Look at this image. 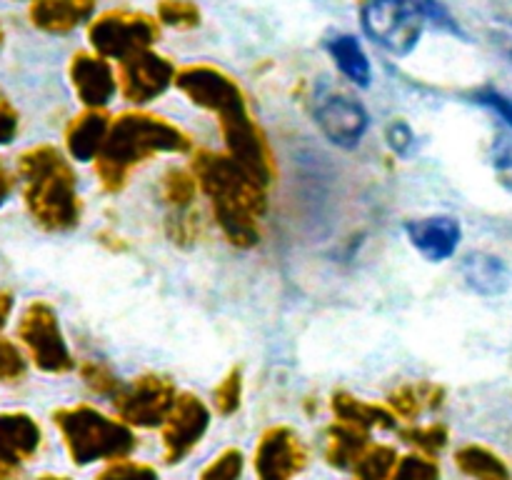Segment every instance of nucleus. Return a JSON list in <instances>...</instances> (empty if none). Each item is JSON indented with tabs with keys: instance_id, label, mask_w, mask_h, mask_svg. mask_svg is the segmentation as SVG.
Segmentation results:
<instances>
[{
	"instance_id": "obj_16",
	"label": "nucleus",
	"mask_w": 512,
	"mask_h": 480,
	"mask_svg": "<svg viewBox=\"0 0 512 480\" xmlns=\"http://www.w3.org/2000/svg\"><path fill=\"white\" fill-rule=\"evenodd\" d=\"M460 273L463 280L485 298H495V295L508 293L512 285V270L503 258L485 250H473L460 260Z\"/></svg>"
},
{
	"instance_id": "obj_42",
	"label": "nucleus",
	"mask_w": 512,
	"mask_h": 480,
	"mask_svg": "<svg viewBox=\"0 0 512 480\" xmlns=\"http://www.w3.org/2000/svg\"><path fill=\"white\" fill-rule=\"evenodd\" d=\"M13 193V175L5 170V165L0 163V205L8 200V195Z\"/></svg>"
},
{
	"instance_id": "obj_34",
	"label": "nucleus",
	"mask_w": 512,
	"mask_h": 480,
	"mask_svg": "<svg viewBox=\"0 0 512 480\" xmlns=\"http://www.w3.org/2000/svg\"><path fill=\"white\" fill-rule=\"evenodd\" d=\"M473 100L483 105V108L493 110L508 128H512V98H508V95L495 88H478L473 93Z\"/></svg>"
},
{
	"instance_id": "obj_22",
	"label": "nucleus",
	"mask_w": 512,
	"mask_h": 480,
	"mask_svg": "<svg viewBox=\"0 0 512 480\" xmlns=\"http://www.w3.org/2000/svg\"><path fill=\"white\" fill-rule=\"evenodd\" d=\"M445 390L435 383H413L393 390L388 398V408L393 410L395 418H403L413 423L428 410H435L443 405Z\"/></svg>"
},
{
	"instance_id": "obj_30",
	"label": "nucleus",
	"mask_w": 512,
	"mask_h": 480,
	"mask_svg": "<svg viewBox=\"0 0 512 480\" xmlns=\"http://www.w3.org/2000/svg\"><path fill=\"white\" fill-rule=\"evenodd\" d=\"M213 398L220 415H233L240 408V398H243V375H240V368H233L220 380Z\"/></svg>"
},
{
	"instance_id": "obj_6",
	"label": "nucleus",
	"mask_w": 512,
	"mask_h": 480,
	"mask_svg": "<svg viewBox=\"0 0 512 480\" xmlns=\"http://www.w3.org/2000/svg\"><path fill=\"white\" fill-rule=\"evenodd\" d=\"M18 338L28 350L35 368L43 373L63 375L75 368L73 355L65 343L63 330H60L58 315H55L53 305H48L45 300H33L25 308L18 323Z\"/></svg>"
},
{
	"instance_id": "obj_10",
	"label": "nucleus",
	"mask_w": 512,
	"mask_h": 480,
	"mask_svg": "<svg viewBox=\"0 0 512 480\" xmlns=\"http://www.w3.org/2000/svg\"><path fill=\"white\" fill-rule=\"evenodd\" d=\"M178 88L200 108L213 110L220 123L245 113L243 93L223 73L210 68H188L178 75Z\"/></svg>"
},
{
	"instance_id": "obj_32",
	"label": "nucleus",
	"mask_w": 512,
	"mask_h": 480,
	"mask_svg": "<svg viewBox=\"0 0 512 480\" xmlns=\"http://www.w3.org/2000/svg\"><path fill=\"white\" fill-rule=\"evenodd\" d=\"M28 370V360H25L23 350L8 338H0V380L5 383H15Z\"/></svg>"
},
{
	"instance_id": "obj_21",
	"label": "nucleus",
	"mask_w": 512,
	"mask_h": 480,
	"mask_svg": "<svg viewBox=\"0 0 512 480\" xmlns=\"http://www.w3.org/2000/svg\"><path fill=\"white\" fill-rule=\"evenodd\" d=\"M333 413L338 415L340 423L355 425L360 430H390L395 428V415L390 408L383 405L368 403V400H360L350 393H335L333 395Z\"/></svg>"
},
{
	"instance_id": "obj_7",
	"label": "nucleus",
	"mask_w": 512,
	"mask_h": 480,
	"mask_svg": "<svg viewBox=\"0 0 512 480\" xmlns=\"http://www.w3.org/2000/svg\"><path fill=\"white\" fill-rule=\"evenodd\" d=\"M178 390L163 375H140L133 383L120 385L113 395V405L118 410V418L128 423L130 428H158L165 425L168 415L173 413Z\"/></svg>"
},
{
	"instance_id": "obj_24",
	"label": "nucleus",
	"mask_w": 512,
	"mask_h": 480,
	"mask_svg": "<svg viewBox=\"0 0 512 480\" xmlns=\"http://www.w3.org/2000/svg\"><path fill=\"white\" fill-rule=\"evenodd\" d=\"M455 463L473 480H510V470L503 463V458L495 455L493 450L483 448V445H465V448H460L455 453Z\"/></svg>"
},
{
	"instance_id": "obj_37",
	"label": "nucleus",
	"mask_w": 512,
	"mask_h": 480,
	"mask_svg": "<svg viewBox=\"0 0 512 480\" xmlns=\"http://www.w3.org/2000/svg\"><path fill=\"white\" fill-rule=\"evenodd\" d=\"M388 145L398 155L413 153L415 135H413V130H410V125L403 123V120H395V123L388 128Z\"/></svg>"
},
{
	"instance_id": "obj_11",
	"label": "nucleus",
	"mask_w": 512,
	"mask_h": 480,
	"mask_svg": "<svg viewBox=\"0 0 512 480\" xmlns=\"http://www.w3.org/2000/svg\"><path fill=\"white\" fill-rule=\"evenodd\" d=\"M153 38V25L145 18H130V15H105L90 28V40L95 48L120 60H128L130 55L145 50Z\"/></svg>"
},
{
	"instance_id": "obj_23",
	"label": "nucleus",
	"mask_w": 512,
	"mask_h": 480,
	"mask_svg": "<svg viewBox=\"0 0 512 480\" xmlns=\"http://www.w3.org/2000/svg\"><path fill=\"white\" fill-rule=\"evenodd\" d=\"M328 53L333 55L338 68L343 70L355 85H363V88L370 85V78H373L370 60L353 35H335L333 40H328Z\"/></svg>"
},
{
	"instance_id": "obj_40",
	"label": "nucleus",
	"mask_w": 512,
	"mask_h": 480,
	"mask_svg": "<svg viewBox=\"0 0 512 480\" xmlns=\"http://www.w3.org/2000/svg\"><path fill=\"white\" fill-rule=\"evenodd\" d=\"M495 168H498L500 183L512 193V150L503 148L500 153H495Z\"/></svg>"
},
{
	"instance_id": "obj_9",
	"label": "nucleus",
	"mask_w": 512,
	"mask_h": 480,
	"mask_svg": "<svg viewBox=\"0 0 512 480\" xmlns=\"http://www.w3.org/2000/svg\"><path fill=\"white\" fill-rule=\"evenodd\" d=\"M210 425V410L195 395L183 393L175 400L173 413L168 415L163 425V448L165 463L175 465L193 453L195 445L203 440L205 430Z\"/></svg>"
},
{
	"instance_id": "obj_28",
	"label": "nucleus",
	"mask_w": 512,
	"mask_h": 480,
	"mask_svg": "<svg viewBox=\"0 0 512 480\" xmlns=\"http://www.w3.org/2000/svg\"><path fill=\"white\" fill-rule=\"evenodd\" d=\"M390 480H440V468L430 455L410 453L398 460Z\"/></svg>"
},
{
	"instance_id": "obj_29",
	"label": "nucleus",
	"mask_w": 512,
	"mask_h": 480,
	"mask_svg": "<svg viewBox=\"0 0 512 480\" xmlns=\"http://www.w3.org/2000/svg\"><path fill=\"white\" fill-rule=\"evenodd\" d=\"M245 458L240 450L228 448L200 473L198 480H240L243 478Z\"/></svg>"
},
{
	"instance_id": "obj_1",
	"label": "nucleus",
	"mask_w": 512,
	"mask_h": 480,
	"mask_svg": "<svg viewBox=\"0 0 512 480\" xmlns=\"http://www.w3.org/2000/svg\"><path fill=\"white\" fill-rule=\"evenodd\" d=\"M198 188L213 203V213L225 238L238 248H253L260 240L258 215L265 213V188L255 183L230 155L200 150L193 160Z\"/></svg>"
},
{
	"instance_id": "obj_38",
	"label": "nucleus",
	"mask_w": 512,
	"mask_h": 480,
	"mask_svg": "<svg viewBox=\"0 0 512 480\" xmlns=\"http://www.w3.org/2000/svg\"><path fill=\"white\" fill-rule=\"evenodd\" d=\"M490 43L512 68V20H495L493 28H490Z\"/></svg>"
},
{
	"instance_id": "obj_43",
	"label": "nucleus",
	"mask_w": 512,
	"mask_h": 480,
	"mask_svg": "<svg viewBox=\"0 0 512 480\" xmlns=\"http://www.w3.org/2000/svg\"><path fill=\"white\" fill-rule=\"evenodd\" d=\"M38 480H70V478H63V475H40Z\"/></svg>"
},
{
	"instance_id": "obj_26",
	"label": "nucleus",
	"mask_w": 512,
	"mask_h": 480,
	"mask_svg": "<svg viewBox=\"0 0 512 480\" xmlns=\"http://www.w3.org/2000/svg\"><path fill=\"white\" fill-rule=\"evenodd\" d=\"M195 193H198V180H195L193 173L188 170L173 168L165 173L163 178V198L165 203L173 205L178 213L188 210L193 205Z\"/></svg>"
},
{
	"instance_id": "obj_39",
	"label": "nucleus",
	"mask_w": 512,
	"mask_h": 480,
	"mask_svg": "<svg viewBox=\"0 0 512 480\" xmlns=\"http://www.w3.org/2000/svg\"><path fill=\"white\" fill-rule=\"evenodd\" d=\"M415 3H418L420 8H423V13L428 15L430 20H435V23H440V25H443V28L455 30V33H458V30H460L458 25H455L453 20H450V15L445 13V8L438 3V0H415Z\"/></svg>"
},
{
	"instance_id": "obj_4",
	"label": "nucleus",
	"mask_w": 512,
	"mask_h": 480,
	"mask_svg": "<svg viewBox=\"0 0 512 480\" xmlns=\"http://www.w3.org/2000/svg\"><path fill=\"white\" fill-rule=\"evenodd\" d=\"M53 423L58 425L75 465H90L98 460L113 463V460L128 458L138 445L128 423L108 418L93 405H70V408L55 410Z\"/></svg>"
},
{
	"instance_id": "obj_12",
	"label": "nucleus",
	"mask_w": 512,
	"mask_h": 480,
	"mask_svg": "<svg viewBox=\"0 0 512 480\" xmlns=\"http://www.w3.org/2000/svg\"><path fill=\"white\" fill-rule=\"evenodd\" d=\"M40 425L28 413H0V480H15L40 448Z\"/></svg>"
},
{
	"instance_id": "obj_27",
	"label": "nucleus",
	"mask_w": 512,
	"mask_h": 480,
	"mask_svg": "<svg viewBox=\"0 0 512 480\" xmlns=\"http://www.w3.org/2000/svg\"><path fill=\"white\" fill-rule=\"evenodd\" d=\"M400 435H403L405 443L413 445L418 453L430 455V458H435V455L448 445V428H445L443 423L413 425V428L400 430Z\"/></svg>"
},
{
	"instance_id": "obj_13",
	"label": "nucleus",
	"mask_w": 512,
	"mask_h": 480,
	"mask_svg": "<svg viewBox=\"0 0 512 480\" xmlns=\"http://www.w3.org/2000/svg\"><path fill=\"white\" fill-rule=\"evenodd\" d=\"M320 130L330 143L340 148H355L368 130V113L360 103L345 98V95H330L315 110Z\"/></svg>"
},
{
	"instance_id": "obj_35",
	"label": "nucleus",
	"mask_w": 512,
	"mask_h": 480,
	"mask_svg": "<svg viewBox=\"0 0 512 480\" xmlns=\"http://www.w3.org/2000/svg\"><path fill=\"white\" fill-rule=\"evenodd\" d=\"M160 15H163L165 23L180 25V28H188V25L198 23V10L190 3H185V0H170V3H165Z\"/></svg>"
},
{
	"instance_id": "obj_31",
	"label": "nucleus",
	"mask_w": 512,
	"mask_h": 480,
	"mask_svg": "<svg viewBox=\"0 0 512 480\" xmlns=\"http://www.w3.org/2000/svg\"><path fill=\"white\" fill-rule=\"evenodd\" d=\"M98 480H158V473L138 460L120 458L105 465L98 473Z\"/></svg>"
},
{
	"instance_id": "obj_3",
	"label": "nucleus",
	"mask_w": 512,
	"mask_h": 480,
	"mask_svg": "<svg viewBox=\"0 0 512 480\" xmlns=\"http://www.w3.org/2000/svg\"><path fill=\"white\" fill-rule=\"evenodd\" d=\"M190 138L158 115L128 113L110 125L103 153L95 160L105 190H120L130 170L158 153H188Z\"/></svg>"
},
{
	"instance_id": "obj_44",
	"label": "nucleus",
	"mask_w": 512,
	"mask_h": 480,
	"mask_svg": "<svg viewBox=\"0 0 512 480\" xmlns=\"http://www.w3.org/2000/svg\"><path fill=\"white\" fill-rule=\"evenodd\" d=\"M3 40H5V33H3V25H0V48H3Z\"/></svg>"
},
{
	"instance_id": "obj_19",
	"label": "nucleus",
	"mask_w": 512,
	"mask_h": 480,
	"mask_svg": "<svg viewBox=\"0 0 512 480\" xmlns=\"http://www.w3.org/2000/svg\"><path fill=\"white\" fill-rule=\"evenodd\" d=\"M93 10V0H33L30 20L45 33H68Z\"/></svg>"
},
{
	"instance_id": "obj_5",
	"label": "nucleus",
	"mask_w": 512,
	"mask_h": 480,
	"mask_svg": "<svg viewBox=\"0 0 512 480\" xmlns=\"http://www.w3.org/2000/svg\"><path fill=\"white\" fill-rule=\"evenodd\" d=\"M360 20L365 35L380 48L393 55H408L418 45L428 15L415 0H365Z\"/></svg>"
},
{
	"instance_id": "obj_15",
	"label": "nucleus",
	"mask_w": 512,
	"mask_h": 480,
	"mask_svg": "<svg viewBox=\"0 0 512 480\" xmlns=\"http://www.w3.org/2000/svg\"><path fill=\"white\" fill-rule=\"evenodd\" d=\"M405 233H408L410 243L420 255H425L433 263H440V260H448L458 250L463 230H460V223L455 218L433 215V218L410 220L405 225Z\"/></svg>"
},
{
	"instance_id": "obj_2",
	"label": "nucleus",
	"mask_w": 512,
	"mask_h": 480,
	"mask_svg": "<svg viewBox=\"0 0 512 480\" xmlns=\"http://www.w3.org/2000/svg\"><path fill=\"white\" fill-rule=\"evenodd\" d=\"M25 208L40 228L68 233L80 223V198L75 173L53 145H35L18 158Z\"/></svg>"
},
{
	"instance_id": "obj_33",
	"label": "nucleus",
	"mask_w": 512,
	"mask_h": 480,
	"mask_svg": "<svg viewBox=\"0 0 512 480\" xmlns=\"http://www.w3.org/2000/svg\"><path fill=\"white\" fill-rule=\"evenodd\" d=\"M80 375H83L85 385L100 395H115L120 390L118 378L110 373L108 365L98 363V360H90V363L80 365Z\"/></svg>"
},
{
	"instance_id": "obj_17",
	"label": "nucleus",
	"mask_w": 512,
	"mask_h": 480,
	"mask_svg": "<svg viewBox=\"0 0 512 480\" xmlns=\"http://www.w3.org/2000/svg\"><path fill=\"white\" fill-rule=\"evenodd\" d=\"M70 78H73L75 93L90 110H100L113 100L115 78L103 58L75 55L73 65H70Z\"/></svg>"
},
{
	"instance_id": "obj_20",
	"label": "nucleus",
	"mask_w": 512,
	"mask_h": 480,
	"mask_svg": "<svg viewBox=\"0 0 512 480\" xmlns=\"http://www.w3.org/2000/svg\"><path fill=\"white\" fill-rule=\"evenodd\" d=\"M370 448V433L348 423H335L328 428V445H325V458L333 468L355 470L365 450Z\"/></svg>"
},
{
	"instance_id": "obj_18",
	"label": "nucleus",
	"mask_w": 512,
	"mask_h": 480,
	"mask_svg": "<svg viewBox=\"0 0 512 480\" xmlns=\"http://www.w3.org/2000/svg\"><path fill=\"white\" fill-rule=\"evenodd\" d=\"M110 123L108 115L103 110H85L83 115L73 120L65 130V145H68V153L73 155L80 163H88V160H98V155L103 153L105 140H108Z\"/></svg>"
},
{
	"instance_id": "obj_25",
	"label": "nucleus",
	"mask_w": 512,
	"mask_h": 480,
	"mask_svg": "<svg viewBox=\"0 0 512 480\" xmlns=\"http://www.w3.org/2000/svg\"><path fill=\"white\" fill-rule=\"evenodd\" d=\"M398 465V453L390 445H370L360 463L355 465L358 480H390Z\"/></svg>"
},
{
	"instance_id": "obj_41",
	"label": "nucleus",
	"mask_w": 512,
	"mask_h": 480,
	"mask_svg": "<svg viewBox=\"0 0 512 480\" xmlns=\"http://www.w3.org/2000/svg\"><path fill=\"white\" fill-rule=\"evenodd\" d=\"M10 313H13V295L8 290H0V330L8 323Z\"/></svg>"
},
{
	"instance_id": "obj_36",
	"label": "nucleus",
	"mask_w": 512,
	"mask_h": 480,
	"mask_svg": "<svg viewBox=\"0 0 512 480\" xmlns=\"http://www.w3.org/2000/svg\"><path fill=\"white\" fill-rule=\"evenodd\" d=\"M18 110L13 108V103L8 100V95L0 90V145H8L10 140L18 133Z\"/></svg>"
},
{
	"instance_id": "obj_8",
	"label": "nucleus",
	"mask_w": 512,
	"mask_h": 480,
	"mask_svg": "<svg viewBox=\"0 0 512 480\" xmlns=\"http://www.w3.org/2000/svg\"><path fill=\"white\" fill-rule=\"evenodd\" d=\"M308 465V448L300 435L285 425L265 430L255 448L258 480H293Z\"/></svg>"
},
{
	"instance_id": "obj_14",
	"label": "nucleus",
	"mask_w": 512,
	"mask_h": 480,
	"mask_svg": "<svg viewBox=\"0 0 512 480\" xmlns=\"http://www.w3.org/2000/svg\"><path fill=\"white\" fill-rule=\"evenodd\" d=\"M173 80V65L145 50L130 55L123 63V93L130 103H150L165 93Z\"/></svg>"
}]
</instances>
